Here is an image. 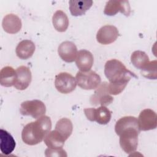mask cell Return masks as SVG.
I'll return each mask as SVG.
<instances>
[{
	"label": "cell",
	"instance_id": "1",
	"mask_svg": "<svg viewBox=\"0 0 157 157\" xmlns=\"http://www.w3.org/2000/svg\"><path fill=\"white\" fill-rule=\"evenodd\" d=\"M104 74L108 78V91L110 94L121 93L132 77L137 76L128 69L120 61L112 59L107 61L104 66Z\"/></svg>",
	"mask_w": 157,
	"mask_h": 157
},
{
	"label": "cell",
	"instance_id": "2",
	"mask_svg": "<svg viewBox=\"0 0 157 157\" xmlns=\"http://www.w3.org/2000/svg\"><path fill=\"white\" fill-rule=\"evenodd\" d=\"M52 128V121L49 117L43 115L36 121L25 125L21 132L23 142L34 145L41 142Z\"/></svg>",
	"mask_w": 157,
	"mask_h": 157
},
{
	"label": "cell",
	"instance_id": "3",
	"mask_svg": "<svg viewBox=\"0 0 157 157\" xmlns=\"http://www.w3.org/2000/svg\"><path fill=\"white\" fill-rule=\"evenodd\" d=\"M140 129L137 127H130L123 130L120 136V145L127 154L134 152L138 145V135Z\"/></svg>",
	"mask_w": 157,
	"mask_h": 157
},
{
	"label": "cell",
	"instance_id": "4",
	"mask_svg": "<svg viewBox=\"0 0 157 157\" xmlns=\"http://www.w3.org/2000/svg\"><path fill=\"white\" fill-rule=\"evenodd\" d=\"M75 79L78 86L86 90L96 89L101 82L100 76L93 71H78L76 74Z\"/></svg>",
	"mask_w": 157,
	"mask_h": 157
},
{
	"label": "cell",
	"instance_id": "5",
	"mask_svg": "<svg viewBox=\"0 0 157 157\" xmlns=\"http://www.w3.org/2000/svg\"><path fill=\"white\" fill-rule=\"evenodd\" d=\"M20 112L23 115L31 116L37 119L45 115L46 107L44 103L40 100L26 101L21 104Z\"/></svg>",
	"mask_w": 157,
	"mask_h": 157
},
{
	"label": "cell",
	"instance_id": "6",
	"mask_svg": "<svg viewBox=\"0 0 157 157\" xmlns=\"http://www.w3.org/2000/svg\"><path fill=\"white\" fill-rule=\"evenodd\" d=\"M77 82L71 74L60 72L56 75L55 86L61 93L67 94L73 91L76 87Z\"/></svg>",
	"mask_w": 157,
	"mask_h": 157
},
{
	"label": "cell",
	"instance_id": "7",
	"mask_svg": "<svg viewBox=\"0 0 157 157\" xmlns=\"http://www.w3.org/2000/svg\"><path fill=\"white\" fill-rule=\"evenodd\" d=\"M83 112L88 120L96 121L101 124H107L110 121L112 117L110 110L106 106L103 105L97 109L86 108L83 110Z\"/></svg>",
	"mask_w": 157,
	"mask_h": 157
},
{
	"label": "cell",
	"instance_id": "8",
	"mask_svg": "<svg viewBox=\"0 0 157 157\" xmlns=\"http://www.w3.org/2000/svg\"><path fill=\"white\" fill-rule=\"evenodd\" d=\"M113 97L108 91V83L104 82L96 88L94 94L90 98V103L93 105L100 104L107 106L113 102Z\"/></svg>",
	"mask_w": 157,
	"mask_h": 157
},
{
	"label": "cell",
	"instance_id": "9",
	"mask_svg": "<svg viewBox=\"0 0 157 157\" xmlns=\"http://www.w3.org/2000/svg\"><path fill=\"white\" fill-rule=\"evenodd\" d=\"M137 122L140 131L154 129L157 126L156 113L151 109H144L140 112Z\"/></svg>",
	"mask_w": 157,
	"mask_h": 157
},
{
	"label": "cell",
	"instance_id": "10",
	"mask_svg": "<svg viewBox=\"0 0 157 157\" xmlns=\"http://www.w3.org/2000/svg\"><path fill=\"white\" fill-rule=\"evenodd\" d=\"M118 29L113 25H104L98 31L96 34L97 41L103 45H108L113 43L118 37Z\"/></svg>",
	"mask_w": 157,
	"mask_h": 157
},
{
	"label": "cell",
	"instance_id": "11",
	"mask_svg": "<svg viewBox=\"0 0 157 157\" xmlns=\"http://www.w3.org/2000/svg\"><path fill=\"white\" fill-rule=\"evenodd\" d=\"M119 12L126 16L129 15L131 7L128 1L110 0L107 2L104 10V14L109 16H113Z\"/></svg>",
	"mask_w": 157,
	"mask_h": 157
},
{
	"label": "cell",
	"instance_id": "12",
	"mask_svg": "<svg viewBox=\"0 0 157 157\" xmlns=\"http://www.w3.org/2000/svg\"><path fill=\"white\" fill-rule=\"evenodd\" d=\"M58 53L59 57L65 62L72 63L76 59L77 48L76 45L71 41H64L58 47Z\"/></svg>",
	"mask_w": 157,
	"mask_h": 157
},
{
	"label": "cell",
	"instance_id": "13",
	"mask_svg": "<svg viewBox=\"0 0 157 157\" xmlns=\"http://www.w3.org/2000/svg\"><path fill=\"white\" fill-rule=\"evenodd\" d=\"M17 81L14 85V87L19 90H24L29 85L32 75L29 67L25 66H20L17 70Z\"/></svg>",
	"mask_w": 157,
	"mask_h": 157
},
{
	"label": "cell",
	"instance_id": "14",
	"mask_svg": "<svg viewBox=\"0 0 157 157\" xmlns=\"http://www.w3.org/2000/svg\"><path fill=\"white\" fill-rule=\"evenodd\" d=\"M94 62L93 54L86 50H81L77 52L75 63L80 71L87 72L90 71Z\"/></svg>",
	"mask_w": 157,
	"mask_h": 157
},
{
	"label": "cell",
	"instance_id": "15",
	"mask_svg": "<svg viewBox=\"0 0 157 157\" xmlns=\"http://www.w3.org/2000/svg\"><path fill=\"white\" fill-rule=\"evenodd\" d=\"M4 30L9 34H16L21 28V19L15 14L9 13L6 15L2 21Z\"/></svg>",
	"mask_w": 157,
	"mask_h": 157
},
{
	"label": "cell",
	"instance_id": "16",
	"mask_svg": "<svg viewBox=\"0 0 157 157\" xmlns=\"http://www.w3.org/2000/svg\"><path fill=\"white\" fill-rule=\"evenodd\" d=\"M35 48V44L33 41L23 40L20 42L16 47V55L21 59H27L33 56Z\"/></svg>",
	"mask_w": 157,
	"mask_h": 157
},
{
	"label": "cell",
	"instance_id": "17",
	"mask_svg": "<svg viewBox=\"0 0 157 157\" xmlns=\"http://www.w3.org/2000/svg\"><path fill=\"white\" fill-rule=\"evenodd\" d=\"M0 149L2 153L5 155L10 154L15 149V141L12 135L7 131L0 129Z\"/></svg>",
	"mask_w": 157,
	"mask_h": 157
},
{
	"label": "cell",
	"instance_id": "18",
	"mask_svg": "<svg viewBox=\"0 0 157 157\" xmlns=\"http://www.w3.org/2000/svg\"><path fill=\"white\" fill-rule=\"evenodd\" d=\"M17 81V72L11 66H6L0 71V83L2 86H14Z\"/></svg>",
	"mask_w": 157,
	"mask_h": 157
},
{
	"label": "cell",
	"instance_id": "19",
	"mask_svg": "<svg viewBox=\"0 0 157 157\" xmlns=\"http://www.w3.org/2000/svg\"><path fill=\"white\" fill-rule=\"evenodd\" d=\"M69 10L73 16H80L85 12L93 5V1H69Z\"/></svg>",
	"mask_w": 157,
	"mask_h": 157
},
{
	"label": "cell",
	"instance_id": "20",
	"mask_svg": "<svg viewBox=\"0 0 157 157\" xmlns=\"http://www.w3.org/2000/svg\"><path fill=\"white\" fill-rule=\"evenodd\" d=\"M66 140L55 129L50 131L45 137L44 141L50 148H63Z\"/></svg>",
	"mask_w": 157,
	"mask_h": 157
},
{
	"label": "cell",
	"instance_id": "21",
	"mask_svg": "<svg viewBox=\"0 0 157 157\" xmlns=\"http://www.w3.org/2000/svg\"><path fill=\"white\" fill-rule=\"evenodd\" d=\"M52 23L55 29L58 32H64L69 26V19L67 15L62 10L56 11L52 17Z\"/></svg>",
	"mask_w": 157,
	"mask_h": 157
},
{
	"label": "cell",
	"instance_id": "22",
	"mask_svg": "<svg viewBox=\"0 0 157 157\" xmlns=\"http://www.w3.org/2000/svg\"><path fill=\"white\" fill-rule=\"evenodd\" d=\"M130 127L139 128L137 119L132 116H125L119 119L115 126V131L119 136L120 132L126 128Z\"/></svg>",
	"mask_w": 157,
	"mask_h": 157
},
{
	"label": "cell",
	"instance_id": "23",
	"mask_svg": "<svg viewBox=\"0 0 157 157\" xmlns=\"http://www.w3.org/2000/svg\"><path fill=\"white\" fill-rule=\"evenodd\" d=\"M131 61L136 68L141 71L150 63L148 55L145 52L140 50H136L132 53L131 56Z\"/></svg>",
	"mask_w": 157,
	"mask_h": 157
},
{
	"label": "cell",
	"instance_id": "24",
	"mask_svg": "<svg viewBox=\"0 0 157 157\" xmlns=\"http://www.w3.org/2000/svg\"><path fill=\"white\" fill-rule=\"evenodd\" d=\"M55 130L67 140L72 132L73 125L72 121L67 118H61L56 124Z\"/></svg>",
	"mask_w": 157,
	"mask_h": 157
},
{
	"label": "cell",
	"instance_id": "25",
	"mask_svg": "<svg viewBox=\"0 0 157 157\" xmlns=\"http://www.w3.org/2000/svg\"><path fill=\"white\" fill-rule=\"evenodd\" d=\"M157 61L156 60L150 61L149 64L141 71V74L150 79L156 78V68H157Z\"/></svg>",
	"mask_w": 157,
	"mask_h": 157
},
{
	"label": "cell",
	"instance_id": "26",
	"mask_svg": "<svg viewBox=\"0 0 157 157\" xmlns=\"http://www.w3.org/2000/svg\"><path fill=\"white\" fill-rule=\"evenodd\" d=\"M45 155L46 156H67L66 151L62 148H50L45 150Z\"/></svg>",
	"mask_w": 157,
	"mask_h": 157
}]
</instances>
